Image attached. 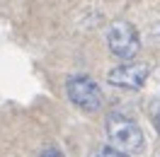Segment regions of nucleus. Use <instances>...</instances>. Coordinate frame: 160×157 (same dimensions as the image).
Wrapping results in <instances>:
<instances>
[{
	"instance_id": "obj_1",
	"label": "nucleus",
	"mask_w": 160,
	"mask_h": 157,
	"mask_svg": "<svg viewBox=\"0 0 160 157\" xmlns=\"http://www.w3.org/2000/svg\"><path fill=\"white\" fill-rule=\"evenodd\" d=\"M104 133H107V140L114 150H119L129 157L143 155L146 152V136L141 131L138 121L131 118L129 114L124 111H112L107 114V121H104Z\"/></svg>"
},
{
	"instance_id": "obj_2",
	"label": "nucleus",
	"mask_w": 160,
	"mask_h": 157,
	"mask_svg": "<svg viewBox=\"0 0 160 157\" xmlns=\"http://www.w3.org/2000/svg\"><path fill=\"white\" fill-rule=\"evenodd\" d=\"M66 97H68V102L75 109L85 111V114L100 111L102 102H104V94H102L100 85L90 75H82V73L68 75V80H66Z\"/></svg>"
},
{
	"instance_id": "obj_3",
	"label": "nucleus",
	"mask_w": 160,
	"mask_h": 157,
	"mask_svg": "<svg viewBox=\"0 0 160 157\" xmlns=\"http://www.w3.org/2000/svg\"><path fill=\"white\" fill-rule=\"evenodd\" d=\"M107 49L114 58L124 60H133L141 51V36L138 29L126 20H114L107 27Z\"/></svg>"
},
{
	"instance_id": "obj_4",
	"label": "nucleus",
	"mask_w": 160,
	"mask_h": 157,
	"mask_svg": "<svg viewBox=\"0 0 160 157\" xmlns=\"http://www.w3.org/2000/svg\"><path fill=\"white\" fill-rule=\"evenodd\" d=\"M150 75V65L148 63H138V60H124L119 65L107 73V82L112 87L119 89H141L146 85V80Z\"/></svg>"
},
{
	"instance_id": "obj_5",
	"label": "nucleus",
	"mask_w": 160,
	"mask_h": 157,
	"mask_svg": "<svg viewBox=\"0 0 160 157\" xmlns=\"http://www.w3.org/2000/svg\"><path fill=\"white\" fill-rule=\"evenodd\" d=\"M88 157H129V155H124V152H119V150H114L112 145H104V147H97V150H92Z\"/></svg>"
},
{
	"instance_id": "obj_6",
	"label": "nucleus",
	"mask_w": 160,
	"mask_h": 157,
	"mask_svg": "<svg viewBox=\"0 0 160 157\" xmlns=\"http://www.w3.org/2000/svg\"><path fill=\"white\" fill-rule=\"evenodd\" d=\"M39 157H66V155H63V150L58 145H46V147H41Z\"/></svg>"
},
{
	"instance_id": "obj_7",
	"label": "nucleus",
	"mask_w": 160,
	"mask_h": 157,
	"mask_svg": "<svg viewBox=\"0 0 160 157\" xmlns=\"http://www.w3.org/2000/svg\"><path fill=\"white\" fill-rule=\"evenodd\" d=\"M153 126H155V131L160 133V107L153 111Z\"/></svg>"
}]
</instances>
